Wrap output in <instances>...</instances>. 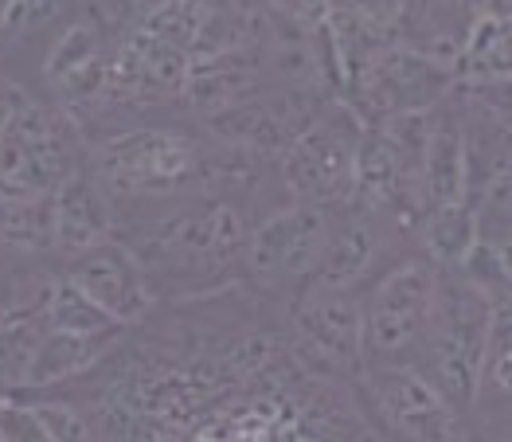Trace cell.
Returning <instances> with one entry per match:
<instances>
[{"instance_id":"obj_1","label":"cell","mask_w":512,"mask_h":442,"mask_svg":"<svg viewBox=\"0 0 512 442\" xmlns=\"http://www.w3.org/2000/svg\"><path fill=\"white\" fill-rule=\"evenodd\" d=\"M493 294L477 286L462 270H442L438 282V306L430 317L423 353L430 364V380L454 399L462 411L477 407L481 392V368L489 349V325H493Z\"/></svg>"},{"instance_id":"obj_2","label":"cell","mask_w":512,"mask_h":442,"mask_svg":"<svg viewBox=\"0 0 512 442\" xmlns=\"http://www.w3.org/2000/svg\"><path fill=\"white\" fill-rule=\"evenodd\" d=\"M364 396L380 427L395 442H473L462 407L415 364H368Z\"/></svg>"},{"instance_id":"obj_3","label":"cell","mask_w":512,"mask_h":442,"mask_svg":"<svg viewBox=\"0 0 512 442\" xmlns=\"http://www.w3.org/2000/svg\"><path fill=\"white\" fill-rule=\"evenodd\" d=\"M200 165L196 141L176 130H126L94 149V180L118 196H169Z\"/></svg>"},{"instance_id":"obj_4","label":"cell","mask_w":512,"mask_h":442,"mask_svg":"<svg viewBox=\"0 0 512 442\" xmlns=\"http://www.w3.org/2000/svg\"><path fill=\"white\" fill-rule=\"evenodd\" d=\"M438 282L442 270L427 255L403 259L391 266L372 286L364 302V325H368V360H403L411 349H423L430 317L438 306Z\"/></svg>"},{"instance_id":"obj_5","label":"cell","mask_w":512,"mask_h":442,"mask_svg":"<svg viewBox=\"0 0 512 442\" xmlns=\"http://www.w3.org/2000/svg\"><path fill=\"white\" fill-rule=\"evenodd\" d=\"M75 173L79 169L67 130L43 106L24 102L20 114L0 133V200H40Z\"/></svg>"},{"instance_id":"obj_6","label":"cell","mask_w":512,"mask_h":442,"mask_svg":"<svg viewBox=\"0 0 512 442\" xmlns=\"http://www.w3.org/2000/svg\"><path fill=\"white\" fill-rule=\"evenodd\" d=\"M364 130L356 118H313L286 145L282 180L301 204H337L352 196L356 184V153Z\"/></svg>"},{"instance_id":"obj_7","label":"cell","mask_w":512,"mask_h":442,"mask_svg":"<svg viewBox=\"0 0 512 442\" xmlns=\"http://www.w3.org/2000/svg\"><path fill=\"white\" fill-rule=\"evenodd\" d=\"M247 227L235 204L208 200L188 204L176 216L161 220V227L149 235V259L180 270H212L227 266L235 255H247Z\"/></svg>"},{"instance_id":"obj_8","label":"cell","mask_w":512,"mask_h":442,"mask_svg":"<svg viewBox=\"0 0 512 442\" xmlns=\"http://www.w3.org/2000/svg\"><path fill=\"white\" fill-rule=\"evenodd\" d=\"M333 223L321 204H290L258 223L247 243V270L262 282L313 278L329 251Z\"/></svg>"},{"instance_id":"obj_9","label":"cell","mask_w":512,"mask_h":442,"mask_svg":"<svg viewBox=\"0 0 512 442\" xmlns=\"http://www.w3.org/2000/svg\"><path fill=\"white\" fill-rule=\"evenodd\" d=\"M294 333L298 349L325 372H364L368 368V325L364 306L348 290H317L294 306Z\"/></svg>"},{"instance_id":"obj_10","label":"cell","mask_w":512,"mask_h":442,"mask_svg":"<svg viewBox=\"0 0 512 442\" xmlns=\"http://www.w3.org/2000/svg\"><path fill=\"white\" fill-rule=\"evenodd\" d=\"M67 278L118 325H133L153 310V282L145 274V263L114 239L86 255H75Z\"/></svg>"},{"instance_id":"obj_11","label":"cell","mask_w":512,"mask_h":442,"mask_svg":"<svg viewBox=\"0 0 512 442\" xmlns=\"http://www.w3.org/2000/svg\"><path fill=\"white\" fill-rule=\"evenodd\" d=\"M458 75L430 63L423 55L407 51V47H391L372 59V67L360 75L364 102L376 118H395V114H411V110H430Z\"/></svg>"},{"instance_id":"obj_12","label":"cell","mask_w":512,"mask_h":442,"mask_svg":"<svg viewBox=\"0 0 512 442\" xmlns=\"http://www.w3.org/2000/svg\"><path fill=\"white\" fill-rule=\"evenodd\" d=\"M477 20L481 12L473 0H403L391 24L399 32V47L458 75Z\"/></svg>"},{"instance_id":"obj_13","label":"cell","mask_w":512,"mask_h":442,"mask_svg":"<svg viewBox=\"0 0 512 442\" xmlns=\"http://www.w3.org/2000/svg\"><path fill=\"white\" fill-rule=\"evenodd\" d=\"M43 79L67 102H94L110 87V67L102 59V32L94 20H75L51 47Z\"/></svg>"},{"instance_id":"obj_14","label":"cell","mask_w":512,"mask_h":442,"mask_svg":"<svg viewBox=\"0 0 512 442\" xmlns=\"http://www.w3.org/2000/svg\"><path fill=\"white\" fill-rule=\"evenodd\" d=\"M55 251L63 255H86L102 243H110V200L106 188L94 177H67L55 188Z\"/></svg>"},{"instance_id":"obj_15","label":"cell","mask_w":512,"mask_h":442,"mask_svg":"<svg viewBox=\"0 0 512 442\" xmlns=\"http://www.w3.org/2000/svg\"><path fill=\"white\" fill-rule=\"evenodd\" d=\"M470 145L466 130L450 114H434V130L427 145V169H423V216L434 208L470 204Z\"/></svg>"},{"instance_id":"obj_16","label":"cell","mask_w":512,"mask_h":442,"mask_svg":"<svg viewBox=\"0 0 512 442\" xmlns=\"http://www.w3.org/2000/svg\"><path fill=\"white\" fill-rule=\"evenodd\" d=\"M118 333H63V329H43L36 356L28 364L24 388H51L63 380H75L90 372L102 356L114 349Z\"/></svg>"},{"instance_id":"obj_17","label":"cell","mask_w":512,"mask_h":442,"mask_svg":"<svg viewBox=\"0 0 512 442\" xmlns=\"http://www.w3.org/2000/svg\"><path fill=\"white\" fill-rule=\"evenodd\" d=\"M419 239L423 251L438 270H466L473 251L481 247V216L473 204H450L434 208L419 220Z\"/></svg>"},{"instance_id":"obj_18","label":"cell","mask_w":512,"mask_h":442,"mask_svg":"<svg viewBox=\"0 0 512 442\" xmlns=\"http://www.w3.org/2000/svg\"><path fill=\"white\" fill-rule=\"evenodd\" d=\"M255 83V67L247 63V55H215V59H192L188 79H184V98L196 110H212L223 114L239 102H247V90Z\"/></svg>"},{"instance_id":"obj_19","label":"cell","mask_w":512,"mask_h":442,"mask_svg":"<svg viewBox=\"0 0 512 442\" xmlns=\"http://www.w3.org/2000/svg\"><path fill=\"white\" fill-rule=\"evenodd\" d=\"M380 255V239L376 231L364 220H348L341 227H333V239H329V251L313 274V286L317 290H352Z\"/></svg>"},{"instance_id":"obj_20","label":"cell","mask_w":512,"mask_h":442,"mask_svg":"<svg viewBox=\"0 0 512 442\" xmlns=\"http://www.w3.org/2000/svg\"><path fill=\"white\" fill-rule=\"evenodd\" d=\"M40 321L43 329H63V333H118L122 329L118 321H110L98 310L67 274L43 282Z\"/></svg>"},{"instance_id":"obj_21","label":"cell","mask_w":512,"mask_h":442,"mask_svg":"<svg viewBox=\"0 0 512 442\" xmlns=\"http://www.w3.org/2000/svg\"><path fill=\"white\" fill-rule=\"evenodd\" d=\"M485 399L501 403V415L509 423L512 419V294H497V302H493V325H489V349H485V368H481L477 407Z\"/></svg>"},{"instance_id":"obj_22","label":"cell","mask_w":512,"mask_h":442,"mask_svg":"<svg viewBox=\"0 0 512 442\" xmlns=\"http://www.w3.org/2000/svg\"><path fill=\"white\" fill-rule=\"evenodd\" d=\"M51 196L4 204L0 208V243H8L16 251H55V200Z\"/></svg>"},{"instance_id":"obj_23","label":"cell","mask_w":512,"mask_h":442,"mask_svg":"<svg viewBox=\"0 0 512 442\" xmlns=\"http://www.w3.org/2000/svg\"><path fill=\"white\" fill-rule=\"evenodd\" d=\"M458 75H466V83H481V79H512V20L509 24L477 20Z\"/></svg>"},{"instance_id":"obj_24","label":"cell","mask_w":512,"mask_h":442,"mask_svg":"<svg viewBox=\"0 0 512 442\" xmlns=\"http://www.w3.org/2000/svg\"><path fill=\"white\" fill-rule=\"evenodd\" d=\"M24 415L40 431V442H94L90 423L71 403H32L24 407Z\"/></svg>"},{"instance_id":"obj_25","label":"cell","mask_w":512,"mask_h":442,"mask_svg":"<svg viewBox=\"0 0 512 442\" xmlns=\"http://www.w3.org/2000/svg\"><path fill=\"white\" fill-rule=\"evenodd\" d=\"M55 8H59V0H16L8 28H20V32H24V28H36V24L55 16Z\"/></svg>"},{"instance_id":"obj_26","label":"cell","mask_w":512,"mask_h":442,"mask_svg":"<svg viewBox=\"0 0 512 442\" xmlns=\"http://www.w3.org/2000/svg\"><path fill=\"white\" fill-rule=\"evenodd\" d=\"M477 12H481V20L509 24V20H512V0H477Z\"/></svg>"},{"instance_id":"obj_27","label":"cell","mask_w":512,"mask_h":442,"mask_svg":"<svg viewBox=\"0 0 512 442\" xmlns=\"http://www.w3.org/2000/svg\"><path fill=\"white\" fill-rule=\"evenodd\" d=\"M0 442H16V431H12V419L0 411Z\"/></svg>"},{"instance_id":"obj_28","label":"cell","mask_w":512,"mask_h":442,"mask_svg":"<svg viewBox=\"0 0 512 442\" xmlns=\"http://www.w3.org/2000/svg\"><path fill=\"white\" fill-rule=\"evenodd\" d=\"M12 4H16V0H0V28H8V20H12Z\"/></svg>"},{"instance_id":"obj_29","label":"cell","mask_w":512,"mask_h":442,"mask_svg":"<svg viewBox=\"0 0 512 442\" xmlns=\"http://www.w3.org/2000/svg\"><path fill=\"white\" fill-rule=\"evenodd\" d=\"M133 4H141V8H157V4H165V0H133Z\"/></svg>"}]
</instances>
